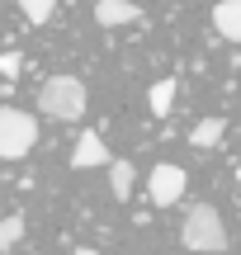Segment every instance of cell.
<instances>
[{
	"mask_svg": "<svg viewBox=\"0 0 241 255\" xmlns=\"http://www.w3.org/2000/svg\"><path fill=\"white\" fill-rule=\"evenodd\" d=\"M95 19L100 28H119V24H142V9L132 0H95Z\"/></svg>",
	"mask_w": 241,
	"mask_h": 255,
	"instance_id": "8992f818",
	"label": "cell"
},
{
	"mask_svg": "<svg viewBox=\"0 0 241 255\" xmlns=\"http://www.w3.org/2000/svg\"><path fill=\"white\" fill-rule=\"evenodd\" d=\"M76 255H100V251H90V246H81V251H76Z\"/></svg>",
	"mask_w": 241,
	"mask_h": 255,
	"instance_id": "5bb4252c",
	"label": "cell"
},
{
	"mask_svg": "<svg viewBox=\"0 0 241 255\" xmlns=\"http://www.w3.org/2000/svg\"><path fill=\"white\" fill-rule=\"evenodd\" d=\"M175 76H166V81H156L147 90V104H151V114H156V119H170V114H175Z\"/></svg>",
	"mask_w": 241,
	"mask_h": 255,
	"instance_id": "9c48e42d",
	"label": "cell"
},
{
	"mask_svg": "<svg viewBox=\"0 0 241 255\" xmlns=\"http://www.w3.org/2000/svg\"><path fill=\"white\" fill-rule=\"evenodd\" d=\"M19 66H24V57H19V52H0V76H5V81H14Z\"/></svg>",
	"mask_w": 241,
	"mask_h": 255,
	"instance_id": "4fadbf2b",
	"label": "cell"
},
{
	"mask_svg": "<svg viewBox=\"0 0 241 255\" xmlns=\"http://www.w3.org/2000/svg\"><path fill=\"white\" fill-rule=\"evenodd\" d=\"M132 180H137V170H132V161H123V156H114V161H109V194H114V199H128V194H132Z\"/></svg>",
	"mask_w": 241,
	"mask_h": 255,
	"instance_id": "30bf717a",
	"label": "cell"
},
{
	"mask_svg": "<svg viewBox=\"0 0 241 255\" xmlns=\"http://www.w3.org/2000/svg\"><path fill=\"white\" fill-rule=\"evenodd\" d=\"M227 132V119H199L194 128H189V146H199V151H213L218 142H223Z\"/></svg>",
	"mask_w": 241,
	"mask_h": 255,
	"instance_id": "ba28073f",
	"label": "cell"
},
{
	"mask_svg": "<svg viewBox=\"0 0 241 255\" xmlns=\"http://www.w3.org/2000/svg\"><path fill=\"white\" fill-rule=\"evenodd\" d=\"M185 189H189V175L180 170L175 161L151 165V175H147V194H151V203H156V208H170V203H180V199H185Z\"/></svg>",
	"mask_w": 241,
	"mask_h": 255,
	"instance_id": "277c9868",
	"label": "cell"
},
{
	"mask_svg": "<svg viewBox=\"0 0 241 255\" xmlns=\"http://www.w3.org/2000/svg\"><path fill=\"white\" fill-rule=\"evenodd\" d=\"M38 146V119L24 109H0V161H24Z\"/></svg>",
	"mask_w": 241,
	"mask_h": 255,
	"instance_id": "3957f363",
	"label": "cell"
},
{
	"mask_svg": "<svg viewBox=\"0 0 241 255\" xmlns=\"http://www.w3.org/2000/svg\"><path fill=\"white\" fill-rule=\"evenodd\" d=\"M19 241H24V218H19V213L0 218V251H14Z\"/></svg>",
	"mask_w": 241,
	"mask_h": 255,
	"instance_id": "8fae6325",
	"label": "cell"
},
{
	"mask_svg": "<svg viewBox=\"0 0 241 255\" xmlns=\"http://www.w3.org/2000/svg\"><path fill=\"white\" fill-rule=\"evenodd\" d=\"M237 184H241V165H237Z\"/></svg>",
	"mask_w": 241,
	"mask_h": 255,
	"instance_id": "9a60e30c",
	"label": "cell"
},
{
	"mask_svg": "<svg viewBox=\"0 0 241 255\" xmlns=\"http://www.w3.org/2000/svg\"><path fill=\"white\" fill-rule=\"evenodd\" d=\"M180 241L194 255H223L232 237H227V222H223V213L213 203H189L185 222H180Z\"/></svg>",
	"mask_w": 241,
	"mask_h": 255,
	"instance_id": "6da1fadb",
	"label": "cell"
},
{
	"mask_svg": "<svg viewBox=\"0 0 241 255\" xmlns=\"http://www.w3.org/2000/svg\"><path fill=\"white\" fill-rule=\"evenodd\" d=\"M38 109L47 114V119L57 123H76L85 114V81L81 76H47L43 85H38Z\"/></svg>",
	"mask_w": 241,
	"mask_h": 255,
	"instance_id": "7a4b0ae2",
	"label": "cell"
},
{
	"mask_svg": "<svg viewBox=\"0 0 241 255\" xmlns=\"http://www.w3.org/2000/svg\"><path fill=\"white\" fill-rule=\"evenodd\" d=\"M19 9H24L28 24H47V19H52V9H57V0H19Z\"/></svg>",
	"mask_w": 241,
	"mask_h": 255,
	"instance_id": "7c38bea8",
	"label": "cell"
},
{
	"mask_svg": "<svg viewBox=\"0 0 241 255\" xmlns=\"http://www.w3.org/2000/svg\"><path fill=\"white\" fill-rule=\"evenodd\" d=\"M109 161H114V151L104 146V137L95 132V128H90V132H81V142H76V151H71V165H76V170H95V165H109Z\"/></svg>",
	"mask_w": 241,
	"mask_h": 255,
	"instance_id": "5b68a950",
	"label": "cell"
},
{
	"mask_svg": "<svg viewBox=\"0 0 241 255\" xmlns=\"http://www.w3.org/2000/svg\"><path fill=\"white\" fill-rule=\"evenodd\" d=\"M213 28L227 43H241V0H218L213 5Z\"/></svg>",
	"mask_w": 241,
	"mask_h": 255,
	"instance_id": "52a82bcc",
	"label": "cell"
}]
</instances>
